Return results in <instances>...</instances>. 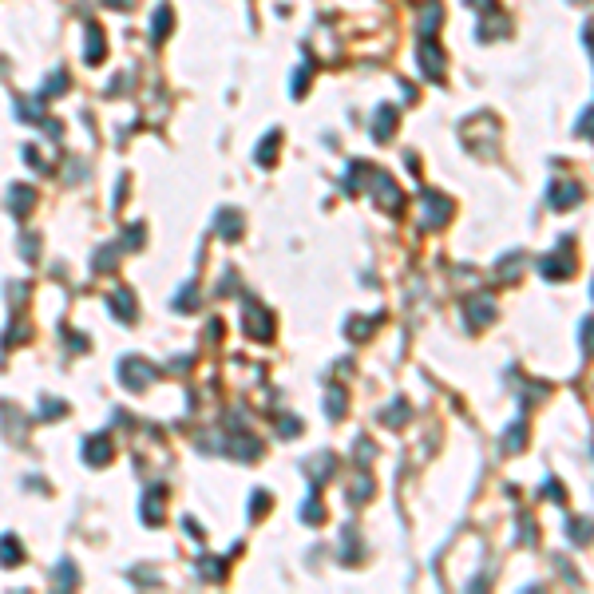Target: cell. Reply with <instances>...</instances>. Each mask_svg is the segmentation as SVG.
<instances>
[{
    "label": "cell",
    "mask_w": 594,
    "mask_h": 594,
    "mask_svg": "<svg viewBox=\"0 0 594 594\" xmlns=\"http://www.w3.org/2000/svg\"><path fill=\"white\" fill-rule=\"evenodd\" d=\"M0 563H4V567H16V563H20V543H16L13 535H0Z\"/></svg>",
    "instance_id": "3"
},
{
    "label": "cell",
    "mask_w": 594,
    "mask_h": 594,
    "mask_svg": "<svg viewBox=\"0 0 594 594\" xmlns=\"http://www.w3.org/2000/svg\"><path fill=\"white\" fill-rule=\"evenodd\" d=\"M112 305H115V313H123V321H135V310H131V297L127 294H115Z\"/></svg>",
    "instance_id": "6"
},
{
    "label": "cell",
    "mask_w": 594,
    "mask_h": 594,
    "mask_svg": "<svg viewBox=\"0 0 594 594\" xmlns=\"http://www.w3.org/2000/svg\"><path fill=\"white\" fill-rule=\"evenodd\" d=\"M40 416H44V420H52V416H63V404H60V400H56V404H52V400H44V404H40Z\"/></svg>",
    "instance_id": "7"
},
{
    "label": "cell",
    "mask_w": 594,
    "mask_h": 594,
    "mask_svg": "<svg viewBox=\"0 0 594 594\" xmlns=\"http://www.w3.org/2000/svg\"><path fill=\"white\" fill-rule=\"evenodd\" d=\"M119 381H123L127 388H143V381H147V369H143V360H139V357H127L123 365H119Z\"/></svg>",
    "instance_id": "2"
},
{
    "label": "cell",
    "mask_w": 594,
    "mask_h": 594,
    "mask_svg": "<svg viewBox=\"0 0 594 594\" xmlns=\"http://www.w3.org/2000/svg\"><path fill=\"white\" fill-rule=\"evenodd\" d=\"M107 456H112V440H107V436H91V440H84V459H87V464L103 468Z\"/></svg>",
    "instance_id": "1"
},
{
    "label": "cell",
    "mask_w": 594,
    "mask_h": 594,
    "mask_svg": "<svg viewBox=\"0 0 594 594\" xmlns=\"http://www.w3.org/2000/svg\"><path fill=\"white\" fill-rule=\"evenodd\" d=\"M56 586H60V591H72V586H75V567L68 563V558L56 567Z\"/></svg>",
    "instance_id": "5"
},
{
    "label": "cell",
    "mask_w": 594,
    "mask_h": 594,
    "mask_svg": "<svg viewBox=\"0 0 594 594\" xmlns=\"http://www.w3.org/2000/svg\"><path fill=\"white\" fill-rule=\"evenodd\" d=\"M8 206H13V214H24L28 206H32V190H24V186H13V195H8Z\"/></svg>",
    "instance_id": "4"
}]
</instances>
